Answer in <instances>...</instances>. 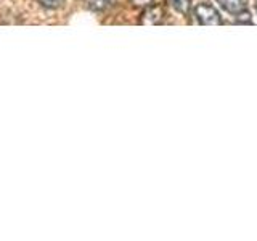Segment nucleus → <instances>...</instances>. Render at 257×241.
Returning a JSON list of instances; mask_svg holds the SVG:
<instances>
[{
	"instance_id": "obj_1",
	"label": "nucleus",
	"mask_w": 257,
	"mask_h": 241,
	"mask_svg": "<svg viewBox=\"0 0 257 241\" xmlns=\"http://www.w3.org/2000/svg\"><path fill=\"white\" fill-rule=\"evenodd\" d=\"M195 15H196L198 23L203 24V26H219L222 23L219 12L209 4H199L195 8Z\"/></svg>"
},
{
	"instance_id": "obj_2",
	"label": "nucleus",
	"mask_w": 257,
	"mask_h": 241,
	"mask_svg": "<svg viewBox=\"0 0 257 241\" xmlns=\"http://www.w3.org/2000/svg\"><path fill=\"white\" fill-rule=\"evenodd\" d=\"M164 18V8L161 5H150L147 10L142 13L140 23L142 24H159Z\"/></svg>"
},
{
	"instance_id": "obj_3",
	"label": "nucleus",
	"mask_w": 257,
	"mask_h": 241,
	"mask_svg": "<svg viewBox=\"0 0 257 241\" xmlns=\"http://www.w3.org/2000/svg\"><path fill=\"white\" fill-rule=\"evenodd\" d=\"M217 4H220L223 10H227L231 15H236L246 8V0H217Z\"/></svg>"
},
{
	"instance_id": "obj_4",
	"label": "nucleus",
	"mask_w": 257,
	"mask_h": 241,
	"mask_svg": "<svg viewBox=\"0 0 257 241\" xmlns=\"http://www.w3.org/2000/svg\"><path fill=\"white\" fill-rule=\"evenodd\" d=\"M172 5L182 15H187L190 10V0H172Z\"/></svg>"
},
{
	"instance_id": "obj_5",
	"label": "nucleus",
	"mask_w": 257,
	"mask_h": 241,
	"mask_svg": "<svg viewBox=\"0 0 257 241\" xmlns=\"http://www.w3.org/2000/svg\"><path fill=\"white\" fill-rule=\"evenodd\" d=\"M37 2L44 8H48V10H56L64 4V0H37Z\"/></svg>"
},
{
	"instance_id": "obj_6",
	"label": "nucleus",
	"mask_w": 257,
	"mask_h": 241,
	"mask_svg": "<svg viewBox=\"0 0 257 241\" xmlns=\"http://www.w3.org/2000/svg\"><path fill=\"white\" fill-rule=\"evenodd\" d=\"M236 23H239V24H251L252 23V18H251V13H249L246 8L244 10H241L239 13H236Z\"/></svg>"
},
{
	"instance_id": "obj_7",
	"label": "nucleus",
	"mask_w": 257,
	"mask_h": 241,
	"mask_svg": "<svg viewBox=\"0 0 257 241\" xmlns=\"http://www.w3.org/2000/svg\"><path fill=\"white\" fill-rule=\"evenodd\" d=\"M111 4V0H92L90 2V8L92 10H103Z\"/></svg>"
},
{
	"instance_id": "obj_8",
	"label": "nucleus",
	"mask_w": 257,
	"mask_h": 241,
	"mask_svg": "<svg viewBox=\"0 0 257 241\" xmlns=\"http://www.w3.org/2000/svg\"><path fill=\"white\" fill-rule=\"evenodd\" d=\"M153 2H155V0H131V4L134 7H150L153 5Z\"/></svg>"
}]
</instances>
